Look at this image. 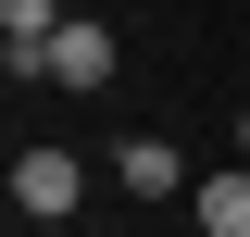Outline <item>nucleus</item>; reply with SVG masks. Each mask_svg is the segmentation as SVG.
<instances>
[{
	"mask_svg": "<svg viewBox=\"0 0 250 237\" xmlns=\"http://www.w3.org/2000/svg\"><path fill=\"white\" fill-rule=\"evenodd\" d=\"M75 187H88V162H75V150H25V162H13V212H25V225H62V212H75Z\"/></svg>",
	"mask_w": 250,
	"mask_h": 237,
	"instance_id": "obj_1",
	"label": "nucleus"
},
{
	"mask_svg": "<svg viewBox=\"0 0 250 237\" xmlns=\"http://www.w3.org/2000/svg\"><path fill=\"white\" fill-rule=\"evenodd\" d=\"M75 25L62 0H0V62H13V88H38V50Z\"/></svg>",
	"mask_w": 250,
	"mask_h": 237,
	"instance_id": "obj_2",
	"label": "nucleus"
},
{
	"mask_svg": "<svg viewBox=\"0 0 250 237\" xmlns=\"http://www.w3.org/2000/svg\"><path fill=\"white\" fill-rule=\"evenodd\" d=\"M38 88H113V25H62L38 50Z\"/></svg>",
	"mask_w": 250,
	"mask_h": 237,
	"instance_id": "obj_3",
	"label": "nucleus"
},
{
	"mask_svg": "<svg viewBox=\"0 0 250 237\" xmlns=\"http://www.w3.org/2000/svg\"><path fill=\"white\" fill-rule=\"evenodd\" d=\"M125 200H163V187H188V162H175V138H125Z\"/></svg>",
	"mask_w": 250,
	"mask_h": 237,
	"instance_id": "obj_4",
	"label": "nucleus"
},
{
	"mask_svg": "<svg viewBox=\"0 0 250 237\" xmlns=\"http://www.w3.org/2000/svg\"><path fill=\"white\" fill-rule=\"evenodd\" d=\"M188 200H200V237H250V162L238 175H200Z\"/></svg>",
	"mask_w": 250,
	"mask_h": 237,
	"instance_id": "obj_5",
	"label": "nucleus"
},
{
	"mask_svg": "<svg viewBox=\"0 0 250 237\" xmlns=\"http://www.w3.org/2000/svg\"><path fill=\"white\" fill-rule=\"evenodd\" d=\"M238 162H250V113H238Z\"/></svg>",
	"mask_w": 250,
	"mask_h": 237,
	"instance_id": "obj_6",
	"label": "nucleus"
}]
</instances>
